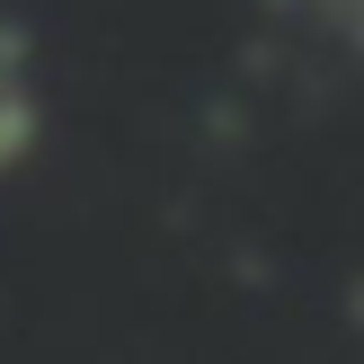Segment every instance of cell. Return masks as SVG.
Returning a JSON list of instances; mask_svg holds the SVG:
<instances>
[{
    "instance_id": "1",
    "label": "cell",
    "mask_w": 364,
    "mask_h": 364,
    "mask_svg": "<svg viewBox=\"0 0 364 364\" xmlns=\"http://www.w3.org/2000/svg\"><path fill=\"white\" fill-rule=\"evenodd\" d=\"M276 18L294 27H320V36H355V0H267Z\"/></svg>"
}]
</instances>
